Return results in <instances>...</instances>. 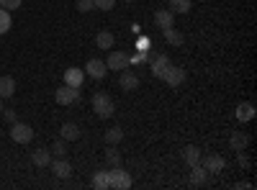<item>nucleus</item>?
<instances>
[{"mask_svg": "<svg viewBox=\"0 0 257 190\" xmlns=\"http://www.w3.org/2000/svg\"><path fill=\"white\" fill-rule=\"evenodd\" d=\"M206 177H208V172H206V167H203L201 162L190 167V185H196V187H198V185L206 182Z\"/></svg>", "mask_w": 257, "mask_h": 190, "instance_id": "nucleus-19", "label": "nucleus"}, {"mask_svg": "<svg viewBox=\"0 0 257 190\" xmlns=\"http://www.w3.org/2000/svg\"><path fill=\"white\" fill-rule=\"evenodd\" d=\"M8 29H11V13L6 8H0V36H3Z\"/></svg>", "mask_w": 257, "mask_h": 190, "instance_id": "nucleus-27", "label": "nucleus"}, {"mask_svg": "<svg viewBox=\"0 0 257 190\" xmlns=\"http://www.w3.org/2000/svg\"><path fill=\"white\" fill-rule=\"evenodd\" d=\"M247 144H249V136H247L244 131H234V134L229 136V146H231L234 152H244Z\"/></svg>", "mask_w": 257, "mask_h": 190, "instance_id": "nucleus-16", "label": "nucleus"}, {"mask_svg": "<svg viewBox=\"0 0 257 190\" xmlns=\"http://www.w3.org/2000/svg\"><path fill=\"white\" fill-rule=\"evenodd\" d=\"M155 24H157L160 29H170V26H175V13L170 11V8L157 11V13H155Z\"/></svg>", "mask_w": 257, "mask_h": 190, "instance_id": "nucleus-15", "label": "nucleus"}, {"mask_svg": "<svg viewBox=\"0 0 257 190\" xmlns=\"http://www.w3.org/2000/svg\"><path fill=\"white\" fill-rule=\"evenodd\" d=\"M105 144H111V146H116V144H121L123 141V129H121V126H113V129H108V131H105Z\"/></svg>", "mask_w": 257, "mask_h": 190, "instance_id": "nucleus-23", "label": "nucleus"}, {"mask_svg": "<svg viewBox=\"0 0 257 190\" xmlns=\"http://www.w3.org/2000/svg\"><path fill=\"white\" fill-rule=\"evenodd\" d=\"M237 118H239L242 123L252 121V118H254V105H252V103H239V105H237Z\"/></svg>", "mask_w": 257, "mask_h": 190, "instance_id": "nucleus-22", "label": "nucleus"}, {"mask_svg": "<svg viewBox=\"0 0 257 190\" xmlns=\"http://www.w3.org/2000/svg\"><path fill=\"white\" fill-rule=\"evenodd\" d=\"M162 34H165V41L170 47H183V41H185V36L175 29V26H170V29H162Z\"/></svg>", "mask_w": 257, "mask_h": 190, "instance_id": "nucleus-18", "label": "nucleus"}, {"mask_svg": "<svg viewBox=\"0 0 257 190\" xmlns=\"http://www.w3.org/2000/svg\"><path fill=\"white\" fill-rule=\"evenodd\" d=\"M3 116H6V121H11V123H16V111H6Z\"/></svg>", "mask_w": 257, "mask_h": 190, "instance_id": "nucleus-33", "label": "nucleus"}, {"mask_svg": "<svg viewBox=\"0 0 257 190\" xmlns=\"http://www.w3.org/2000/svg\"><path fill=\"white\" fill-rule=\"evenodd\" d=\"M49 152H52V154H57V157H64V154H67V144H64V139H59V141H54Z\"/></svg>", "mask_w": 257, "mask_h": 190, "instance_id": "nucleus-28", "label": "nucleus"}, {"mask_svg": "<svg viewBox=\"0 0 257 190\" xmlns=\"http://www.w3.org/2000/svg\"><path fill=\"white\" fill-rule=\"evenodd\" d=\"M11 139L16 141V144H29L31 139H34V129H31V126L29 123H13L11 126Z\"/></svg>", "mask_w": 257, "mask_h": 190, "instance_id": "nucleus-4", "label": "nucleus"}, {"mask_svg": "<svg viewBox=\"0 0 257 190\" xmlns=\"http://www.w3.org/2000/svg\"><path fill=\"white\" fill-rule=\"evenodd\" d=\"M113 44H116V36L111 31H100L95 36V47L98 49H113Z\"/></svg>", "mask_w": 257, "mask_h": 190, "instance_id": "nucleus-21", "label": "nucleus"}, {"mask_svg": "<svg viewBox=\"0 0 257 190\" xmlns=\"http://www.w3.org/2000/svg\"><path fill=\"white\" fill-rule=\"evenodd\" d=\"M93 187L98 190H111V182H108V170H98L93 175Z\"/></svg>", "mask_w": 257, "mask_h": 190, "instance_id": "nucleus-24", "label": "nucleus"}, {"mask_svg": "<svg viewBox=\"0 0 257 190\" xmlns=\"http://www.w3.org/2000/svg\"><path fill=\"white\" fill-rule=\"evenodd\" d=\"M31 162H34L36 167H49V162H52V152L44 149V146H39V149L31 154Z\"/></svg>", "mask_w": 257, "mask_h": 190, "instance_id": "nucleus-20", "label": "nucleus"}, {"mask_svg": "<svg viewBox=\"0 0 257 190\" xmlns=\"http://www.w3.org/2000/svg\"><path fill=\"white\" fill-rule=\"evenodd\" d=\"M93 111L98 118H111L113 111H116V105H113V98L108 93H95L93 95Z\"/></svg>", "mask_w": 257, "mask_h": 190, "instance_id": "nucleus-1", "label": "nucleus"}, {"mask_svg": "<svg viewBox=\"0 0 257 190\" xmlns=\"http://www.w3.org/2000/svg\"><path fill=\"white\" fill-rule=\"evenodd\" d=\"M93 6H95L98 11H111V8L116 6V0H93Z\"/></svg>", "mask_w": 257, "mask_h": 190, "instance_id": "nucleus-30", "label": "nucleus"}, {"mask_svg": "<svg viewBox=\"0 0 257 190\" xmlns=\"http://www.w3.org/2000/svg\"><path fill=\"white\" fill-rule=\"evenodd\" d=\"M105 162H108V167H121V152L111 144H108V149H105Z\"/></svg>", "mask_w": 257, "mask_h": 190, "instance_id": "nucleus-26", "label": "nucleus"}, {"mask_svg": "<svg viewBox=\"0 0 257 190\" xmlns=\"http://www.w3.org/2000/svg\"><path fill=\"white\" fill-rule=\"evenodd\" d=\"M0 113H3V105H0Z\"/></svg>", "mask_w": 257, "mask_h": 190, "instance_id": "nucleus-34", "label": "nucleus"}, {"mask_svg": "<svg viewBox=\"0 0 257 190\" xmlns=\"http://www.w3.org/2000/svg\"><path fill=\"white\" fill-rule=\"evenodd\" d=\"M167 6H170V11L173 13H188L190 8H193V0H167Z\"/></svg>", "mask_w": 257, "mask_h": 190, "instance_id": "nucleus-25", "label": "nucleus"}, {"mask_svg": "<svg viewBox=\"0 0 257 190\" xmlns=\"http://www.w3.org/2000/svg\"><path fill=\"white\" fill-rule=\"evenodd\" d=\"M105 67L108 70H126L128 67V54L126 52H111L108 54V59H105Z\"/></svg>", "mask_w": 257, "mask_h": 190, "instance_id": "nucleus-10", "label": "nucleus"}, {"mask_svg": "<svg viewBox=\"0 0 257 190\" xmlns=\"http://www.w3.org/2000/svg\"><path fill=\"white\" fill-rule=\"evenodd\" d=\"M173 65L170 62V57L167 54H155L152 59H149V70H152V77H162V72Z\"/></svg>", "mask_w": 257, "mask_h": 190, "instance_id": "nucleus-9", "label": "nucleus"}, {"mask_svg": "<svg viewBox=\"0 0 257 190\" xmlns=\"http://www.w3.org/2000/svg\"><path fill=\"white\" fill-rule=\"evenodd\" d=\"M54 98H57V103H59V105H72V103H75V100L80 98V88H70V85H62V88H57Z\"/></svg>", "mask_w": 257, "mask_h": 190, "instance_id": "nucleus-8", "label": "nucleus"}, {"mask_svg": "<svg viewBox=\"0 0 257 190\" xmlns=\"http://www.w3.org/2000/svg\"><path fill=\"white\" fill-rule=\"evenodd\" d=\"M49 167H52V172H54L59 180H67V177L72 175V164H70L67 159H62V157H57L54 162H49Z\"/></svg>", "mask_w": 257, "mask_h": 190, "instance_id": "nucleus-12", "label": "nucleus"}, {"mask_svg": "<svg viewBox=\"0 0 257 190\" xmlns=\"http://www.w3.org/2000/svg\"><path fill=\"white\" fill-rule=\"evenodd\" d=\"M85 75L93 77V80H103L105 75H108V67H105L103 59L93 57V59H88V65H85Z\"/></svg>", "mask_w": 257, "mask_h": 190, "instance_id": "nucleus-6", "label": "nucleus"}, {"mask_svg": "<svg viewBox=\"0 0 257 190\" xmlns=\"http://www.w3.org/2000/svg\"><path fill=\"white\" fill-rule=\"evenodd\" d=\"M183 159H185V164H188V167L198 164V162H201V146H196V144L183 146Z\"/></svg>", "mask_w": 257, "mask_h": 190, "instance_id": "nucleus-14", "label": "nucleus"}, {"mask_svg": "<svg viewBox=\"0 0 257 190\" xmlns=\"http://www.w3.org/2000/svg\"><path fill=\"white\" fill-rule=\"evenodd\" d=\"M185 77H188V72H185V67H178V65H170L165 72H162V77L160 80H165L170 88H180L183 82H185Z\"/></svg>", "mask_w": 257, "mask_h": 190, "instance_id": "nucleus-3", "label": "nucleus"}, {"mask_svg": "<svg viewBox=\"0 0 257 190\" xmlns=\"http://www.w3.org/2000/svg\"><path fill=\"white\" fill-rule=\"evenodd\" d=\"M95 6H93V0H77V11L80 13H90Z\"/></svg>", "mask_w": 257, "mask_h": 190, "instance_id": "nucleus-31", "label": "nucleus"}, {"mask_svg": "<svg viewBox=\"0 0 257 190\" xmlns=\"http://www.w3.org/2000/svg\"><path fill=\"white\" fill-rule=\"evenodd\" d=\"M16 95V80L11 75H3L0 77V100L3 98H13Z\"/></svg>", "mask_w": 257, "mask_h": 190, "instance_id": "nucleus-17", "label": "nucleus"}, {"mask_svg": "<svg viewBox=\"0 0 257 190\" xmlns=\"http://www.w3.org/2000/svg\"><path fill=\"white\" fill-rule=\"evenodd\" d=\"M108 182H111L113 190H128L134 180H132V175H128L123 167H111L108 170Z\"/></svg>", "mask_w": 257, "mask_h": 190, "instance_id": "nucleus-2", "label": "nucleus"}, {"mask_svg": "<svg viewBox=\"0 0 257 190\" xmlns=\"http://www.w3.org/2000/svg\"><path fill=\"white\" fill-rule=\"evenodd\" d=\"M82 82H85V70H80V67L64 70V85H70V88H82Z\"/></svg>", "mask_w": 257, "mask_h": 190, "instance_id": "nucleus-11", "label": "nucleus"}, {"mask_svg": "<svg viewBox=\"0 0 257 190\" xmlns=\"http://www.w3.org/2000/svg\"><path fill=\"white\" fill-rule=\"evenodd\" d=\"M59 136H62L64 141H77V139L82 136V131H80L77 123H70V121H67V123L59 126Z\"/></svg>", "mask_w": 257, "mask_h": 190, "instance_id": "nucleus-13", "label": "nucleus"}, {"mask_svg": "<svg viewBox=\"0 0 257 190\" xmlns=\"http://www.w3.org/2000/svg\"><path fill=\"white\" fill-rule=\"evenodd\" d=\"M21 3H24V0H0V8H6V11L11 13V11L21 8Z\"/></svg>", "mask_w": 257, "mask_h": 190, "instance_id": "nucleus-29", "label": "nucleus"}, {"mask_svg": "<svg viewBox=\"0 0 257 190\" xmlns=\"http://www.w3.org/2000/svg\"><path fill=\"white\" fill-rule=\"evenodd\" d=\"M142 62H147V52H142V54H134V57H128V65H142Z\"/></svg>", "mask_w": 257, "mask_h": 190, "instance_id": "nucleus-32", "label": "nucleus"}, {"mask_svg": "<svg viewBox=\"0 0 257 190\" xmlns=\"http://www.w3.org/2000/svg\"><path fill=\"white\" fill-rule=\"evenodd\" d=\"M201 164L206 167V172H224V170H226V159H224L221 154H216V152L206 154V157L201 159Z\"/></svg>", "mask_w": 257, "mask_h": 190, "instance_id": "nucleus-7", "label": "nucleus"}, {"mask_svg": "<svg viewBox=\"0 0 257 190\" xmlns=\"http://www.w3.org/2000/svg\"><path fill=\"white\" fill-rule=\"evenodd\" d=\"M142 85V80H139V75L134 72V70H121V75H118V88L121 90H126V93H132V90H137Z\"/></svg>", "mask_w": 257, "mask_h": 190, "instance_id": "nucleus-5", "label": "nucleus"}]
</instances>
